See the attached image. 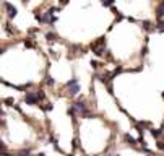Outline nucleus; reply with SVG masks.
<instances>
[{
  "label": "nucleus",
  "instance_id": "11",
  "mask_svg": "<svg viewBox=\"0 0 164 156\" xmlns=\"http://www.w3.org/2000/svg\"><path fill=\"white\" fill-rule=\"evenodd\" d=\"M141 25H143V29H146V31H151V29H154V28H153V25H151L150 21H143Z\"/></svg>",
  "mask_w": 164,
  "mask_h": 156
},
{
  "label": "nucleus",
  "instance_id": "18",
  "mask_svg": "<svg viewBox=\"0 0 164 156\" xmlns=\"http://www.w3.org/2000/svg\"><path fill=\"white\" fill-rule=\"evenodd\" d=\"M111 156H115V154H111Z\"/></svg>",
  "mask_w": 164,
  "mask_h": 156
},
{
  "label": "nucleus",
  "instance_id": "13",
  "mask_svg": "<svg viewBox=\"0 0 164 156\" xmlns=\"http://www.w3.org/2000/svg\"><path fill=\"white\" fill-rule=\"evenodd\" d=\"M114 2H115V0H101V3H102L104 7H112Z\"/></svg>",
  "mask_w": 164,
  "mask_h": 156
},
{
  "label": "nucleus",
  "instance_id": "8",
  "mask_svg": "<svg viewBox=\"0 0 164 156\" xmlns=\"http://www.w3.org/2000/svg\"><path fill=\"white\" fill-rule=\"evenodd\" d=\"M93 52H94L96 55H98V57H102V55H104V52H106V47H94Z\"/></svg>",
  "mask_w": 164,
  "mask_h": 156
},
{
  "label": "nucleus",
  "instance_id": "10",
  "mask_svg": "<svg viewBox=\"0 0 164 156\" xmlns=\"http://www.w3.org/2000/svg\"><path fill=\"white\" fill-rule=\"evenodd\" d=\"M47 41H49V42H55V41H57V34L52 33V31H50V33H47Z\"/></svg>",
  "mask_w": 164,
  "mask_h": 156
},
{
  "label": "nucleus",
  "instance_id": "6",
  "mask_svg": "<svg viewBox=\"0 0 164 156\" xmlns=\"http://www.w3.org/2000/svg\"><path fill=\"white\" fill-rule=\"evenodd\" d=\"M11 156H31V150H29V148H23V150L17 151V153L11 154Z\"/></svg>",
  "mask_w": 164,
  "mask_h": 156
},
{
  "label": "nucleus",
  "instance_id": "15",
  "mask_svg": "<svg viewBox=\"0 0 164 156\" xmlns=\"http://www.w3.org/2000/svg\"><path fill=\"white\" fill-rule=\"evenodd\" d=\"M156 145H158V148L161 151H164V142H162V140H158V143H156Z\"/></svg>",
  "mask_w": 164,
  "mask_h": 156
},
{
  "label": "nucleus",
  "instance_id": "16",
  "mask_svg": "<svg viewBox=\"0 0 164 156\" xmlns=\"http://www.w3.org/2000/svg\"><path fill=\"white\" fill-rule=\"evenodd\" d=\"M46 81H47V85H50V86H52V85H55V80H54V78H50V77H47Z\"/></svg>",
  "mask_w": 164,
  "mask_h": 156
},
{
  "label": "nucleus",
  "instance_id": "14",
  "mask_svg": "<svg viewBox=\"0 0 164 156\" xmlns=\"http://www.w3.org/2000/svg\"><path fill=\"white\" fill-rule=\"evenodd\" d=\"M25 46H26V47H34V46H36V42H34V41H31V39L28 38V39H25Z\"/></svg>",
  "mask_w": 164,
  "mask_h": 156
},
{
  "label": "nucleus",
  "instance_id": "7",
  "mask_svg": "<svg viewBox=\"0 0 164 156\" xmlns=\"http://www.w3.org/2000/svg\"><path fill=\"white\" fill-rule=\"evenodd\" d=\"M154 29L159 31V33H164V20H158V21H156Z\"/></svg>",
  "mask_w": 164,
  "mask_h": 156
},
{
  "label": "nucleus",
  "instance_id": "3",
  "mask_svg": "<svg viewBox=\"0 0 164 156\" xmlns=\"http://www.w3.org/2000/svg\"><path fill=\"white\" fill-rule=\"evenodd\" d=\"M55 11H59V8H54V7H50L49 10L46 11V13L41 15V21L39 23H47V25H54L55 23Z\"/></svg>",
  "mask_w": 164,
  "mask_h": 156
},
{
  "label": "nucleus",
  "instance_id": "5",
  "mask_svg": "<svg viewBox=\"0 0 164 156\" xmlns=\"http://www.w3.org/2000/svg\"><path fill=\"white\" fill-rule=\"evenodd\" d=\"M150 132H151V135H153L156 140H159V138L164 137V130L162 129H151Z\"/></svg>",
  "mask_w": 164,
  "mask_h": 156
},
{
  "label": "nucleus",
  "instance_id": "17",
  "mask_svg": "<svg viewBox=\"0 0 164 156\" xmlns=\"http://www.w3.org/2000/svg\"><path fill=\"white\" fill-rule=\"evenodd\" d=\"M70 0H60V7H63V5H67V3H68Z\"/></svg>",
  "mask_w": 164,
  "mask_h": 156
},
{
  "label": "nucleus",
  "instance_id": "12",
  "mask_svg": "<svg viewBox=\"0 0 164 156\" xmlns=\"http://www.w3.org/2000/svg\"><path fill=\"white\" fill-rule=\"evenodd\" d=\"M125 140L129 142V145H132V146H135V145H137V140H135V138H132L130 135H125Z\"/></svg>",
  "mask_w": 164,
  "mask_h": 156
},
{
  "label": "nucleus",
  "instance_id": "1",
  "mask_svg": "<svg viewBox=\"0 0 164 156\" xmlns=\"http://www.w3.org/2000/svg\"><path fill=\"white\" fill-rule=\"evenodd\" d=\"M44 99V93L42 91H26L25 94V102L29 106H36Z\"/></svg>",
  "mask_w": 164,
  "mask_h": 156
},
{
  "label": "nucleus",
  "instance_id": "9",
  "mask_svg": "<svg viewBox=\"0 0 164 156\" xmlns=\"http://www.w3.org/2000/svg\"><path fill=\"white\" fill-rule=\"evenodd\" d=\"M39 106H41V109H42V111H46V112H49L52 107H54L50 102H44V104H39Z\"/></svg>",
  "mask_w": 164,
  "mask_h": 156
},
{
  "label": "nucleus",
  "instance_id": "4",
  "mask_svg": "<svg viewBox=\"0 0 164 156\" xmlns=\"http://www.w3.org/2000/svg\"><path fill=\"white\" fill-rule=\"evenodd\" d=\"M3 8L7 10V15H8V18H10V20L17 17L18 10H17V7H15V5H11L10 2H3Z\"/></svg>",
  "mask_w": 164,
  "mask_h": 156
},
{
  "label": "nucleus",
  "instance_id": "2",
  "mask_svg": "<svg viewBox=\"0 0 164 156\" xmlns=\"http://www.w3.org/2000/svg\"><path fill=\"white\" fill-rule=\"evenodd\" d=\"M65 90L70 96H77L80 93V90H81V85H80L78 78H70L68 81L65 83Z\"/></svg>",
  "mask_w": 164,
  "mask_h": 156
}]
</instances>
